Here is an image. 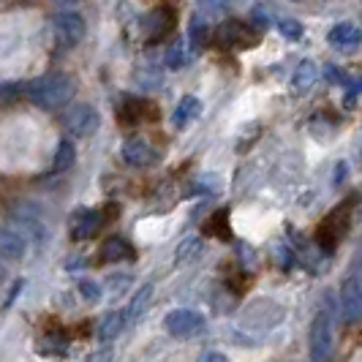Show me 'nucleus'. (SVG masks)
I'll use <instances>...</instances> for the list:
<instances>
[{"label": "nucleus", "instance_id": "obj_12", "mask_svg": "<svg viewBox=\"0 0 362 362\" xmlns=\"http://www.w3.org/2000/svg\"><path fill=\"white\" fill-rule=\"evenodd\" d=\"M316 79H319L316 63L303 60V63L294 69V74H291V90L297 93V95H305V93H310V88L316 85Z\"/></svg>", "mask_w": 362, "mask_h": 362}, {"label": "nucleus", "instance_id": "obj_6", "mask_svg": "<svg viewBox=\"0 0 362 362\" xmlns=\"http://www.w3.org/2000/svg\"><path fill=\"white\" fill-rule=\"evenodd\" d=\"M98 126H101V117H98V112L90 104H76V107L66 112V128H69L71 136L88 139L98 131Z\"/></svg>", "mask_w": 362, "mask_h": 362}, {"label": "nucleus", "instance_id": "obj_13", "mask_svg": "<svg viewBox=\"0 0 362 362\" xmlns=\"http://www.w3.org/2000/svg\"><path fill=\"white\" fill-rule=\"evenodd\" d=\"M150 300H153V286L147 284V286H142V289H139L136 294H134V297H131V303H128L126 313H123L126 325H134V322H139V319H142V313L147 310Z\"/></svg>", "mask_w": 362, "mask_h": 362}, {"label": "nucleus", "instance_id": "obj_21", "mask_svg": "<svg viewBox=\"0 0 362 362\" xmlns=\"http://www.w3.org/2000/svg\"><path fill=\"white\" fill-rule=\"evenodd\" d=\"M199 245H202L199 237H188V240L180 245V251H177V259H180V262H185V259H188V254L194 256L197 251H199Z\"/></svg>", "mask_w": 362, "mask_h": 362}, {"label": "nucleus", "instance_id": "obj_4", "mask_svg": "<svg viewBox=\"0 0 362 362\" xmlns=\"http://www.w3.org/2000/svg\"><path fill=\"white\" fill-rule=\"evenodd\" d=\"M204 316H202L199 310H191V308H177L172 310V313H166V319H163V329L172 335V338H194V335H199L204 332Z\"/></svg>", "mask_w": 362, "mask_h": 362}, {"label": "nucleus", "instance_id": "obj_27", "mask_svg": "<svg viewBox=\"0 0 362 362\" xmlns=\"http://www.w3.org/2000/svg\"><path fill=\"white\" fill-rule=\"evenodd\" d=\"M14 90V88H11V85H6V82H0V98H3V95H8V93Z\"/></svg>", "mask_w": 362, "mask_h": 362}, {"label": "nucleus", "instance_id": "obj_20", "mask_svg": "<svg viewBox=\"0 0 362 362\" xmlns=\"http://www.w3.org/2000/svg\"><path fill=\"white\" fill-rule=\"evenodd\" d=\"M166 63L172 66V69H180L182 63H185V49H182V41H177L169 52H166Z\"/></svg>", "mask_w": 362, "mask_h": 362}, {"label": "nucleus", "instance_id": "obj_5", "mask_svg": "<svg viewBox=\"0 0 362 362\" xmlns=\"http://www.w3.org/2000/svg\"><path fill=\"white\" fill-rule=\"evenodd\" d=\"M11 221H14V232H19L25 240H41V243H44L47 235H49L44 218L38 216V210L36 207H30V204H19V207H14Z\"/></svg>", "mask_w": 362, "mask_h": 362}, {"label": "nucleus", "instance_id": "obj_7", "mask_svg": "<svg viewBox=\"0 0 362 362\" xmlns=\"http://www.w3.org/2000/svg\"><path fill=\"white\" fill-rule=\"evenodd\" d=\"M120 156H123V161L128 166H153V163L158 161L156 147L145 142V139H128V142H123Z\"/></svg>", "mask_w": 362, "mask_h": 362}, {"label": "nucleus", "instance_id": "obj_18", "mask_svg": "<svg viewBox=\"0 0 362 362\" xmlns=\"http://www.w3.org/2000/svg\"><path fill=\"white\" fill-rule=\"evenodd\" d=\"M74 161H76V150H74V142L71 139H63L60 145H57V150H54V172H69L74 166Z\"/></svg>", "mask_w": 362, "mask_h": 362}, {"label": "nucleus", "instance_id": "obj_11", "mask_svg": "<svg viewBox=\"0 0 362 362\" xmlns=\"http://www.w3.org/2000/svg\"><path fill=\"white\" fill-rule=\"evenodd\" d=\"M98 223H101V218L95 210H76L71 218V237L74 240H88L98 232Z\"/></svg>", "mask_w": 362, "mask_h": 362}, {"label": "nucleus", "instance_id": "obj_28", "mask_svg": "<svg viewBox=\"0 0 362 362\" xmlns=\"http://www.w3.org/2000/svg\"><path fill=\"white\" fill-rule=\"evenodd\" d=\"M52 3H60V6H71V3H76V0H52Z\"/></svg>", "mask_w": 362, "mask_h": 362}, {"label": "nucleus", "instance_id": "obj_15", "mask_svg": "<svg viewBox=\"0 0 362 362\" xmlns=\"http://www.w3.org/2000/svg\"><path fill=\"white\" fill-rule=\"evenodd\" d=\"M202 112V104L199 98H194V95H185L180 104H177V109H175V115H172V123L177 128L188 126L191 120H197Z\"/></svg>", "mask_w": 362, "mask_h": 362}, {"label": "nucleus", "instance_id": "obj_10", "mask_svg": "<svg viewBox=\"0 0 362 362\" xmlns=\"http://www.w3.org/2000/svg\"><path fill=\"white\" fill-rule=\"evenodd\" d=\"M28 254V240L14 229H0V259L3 262H19Z\"/></svg>", "mask_w": 362, "mask_h": 362}, {"label": "nucleus", "instance_id": "obj_22", "mask_svg": "<svg viewBox=\"0 0 362 362\" xmlns=\"http://www.w3.org/2000/svg\"><path fill=\"white\" fill-rule=\"evenodd\" d=\"M229 3H232V0H199V6L207 14H221V11H226Z\"/></svg>", "mask_w": 362, "mask_h": 362}, {"label": "nucleus", "instance_id": "obj_19", "mask_svg": "<svg viewBox=\"0 0 362 362\" xmlns=\"http://www.w3.org/2000/svg\"><path fill=\"white\" fill-rule=\"evenodd\" d=\"M278 30L289 38V41H300L303 38V25L297 19H278Z\"/></svg>", "mask_w": 362, "mask_h": 362}, {"label": "nucleus", "instance_id": "obj_2", "mask_svg": "<svg viewBox=\"0 0 362 362\" xmlns=\"http://www.w3.org/2000/svg\"><path fill=\"white\" fill-rule=\"evenodd\" d=\"M332 344V308H325L316 313L310 325V362H329Z\"/></svg>", "mask_w": 362, "mask_h": 362}, {"label": "nucleus", "instance_id": "obj_17", "mask_svg": "<svg viewBox=\"0 0 362 362\" xmlns=\"http://www.w3.org/2000/svg\"><path fill=\"white\" fill-rule=\"evenodd\" d=\"M123 327H126L123 313H120V310H112V313H107V316L101 319V325H98V338H101V341H115V338L123 332Z\"/></svg>", "mask_w": 362, "mask_h": 362}, {"label": "nucleus", "instance_id": "obj_9", "mask_svg": "<svg viewBox=\"0 0 362 362\" xmlns=\"http://www.w3.org/2000/svg\"><path fill=\"white\" fill-rule=\"evenodd\" d=\"M360 308H362V294H360V278L351 275L344 284V291H341V310H344V319L357 325L360 322Z\"/></svg>", "mask_w": 362, "mask_h": 362}, {"label": "nucleus", "instance_id": "obj_25", "mask_svg": "<svg viewBox=\"0 0 362 362\" xmlns=\"http://www.w3.org/2000/svg\"><path fill=\"white\" fill-rule=\"evenodd\" d=\"M199 362H229V357L221 354V351H204L199 357Z\"/></svg>", "mask_w": 362, "mask_h": 362}, {"label": "nucleus", "instance_id": "obj_1", "mask_svg": "<svg viewBox=\"0 0 362 362\" xmlns=\"http://www.w3.org/2000/svg\"><path fill=\"white\" fill-rule=\"evenodd\" d=\"M25 93L41 109H60L74 98V79L69 74H47L33 79Z\"/></svg>", "mask_w": 362, "mask_h": 362}, {"label": "nucleus", "instance_id": "obj_3", "mask_svg": "<svg viewBox=\"0 0 362 362\" xmlns=\"http://www.w3.org/2000/svg\"><path fill=\"white\" fill-rule=\"evenodd\" d=\"M52 36L60 49H74L85 38V19L76 11H60L52 17Z\"/></svg>", "mask_w": 362, "mask_h": 362}, {"label": "nucleus", "instance_id": "obj_23", "mask_svg": "<svg viewBox=\"0 0 362 362\" xmlns=\"http://www.w3.org/2000/svg\"><path fill=\"white\" fill-rule=\"evenodd\" d=\"M79 294H82V297H88L90 303H95V300L101 297V291H98V286H95L93 281H82V284H79Z\"/></svg>", "mask_w": 362, "mask_h": 362}, {"label": "nucleus", "instance_id": "obj_16", "mask_svg": "<svg viewBox=\"0 0 362 362\" xmlns=\"http://www.w3.org/2000/svg\"><path fill=\"white\" fill-rule=\"evenodd\" d=\"M101 256L107 259V262H131L134 259V248L128 245L123 237H112L104 243V248H101Z\"/></svg>", "mask_w": 362, "mask_h": 362}, {"label": "nucleus", "instance_id": "obj_8", "mask_svg": "<svg viewBox=\"0 0 362 362\" xmlns=\"http://www.w3.org/2000/svg\"><path fill=\"white\" fill-rule=\"evenodd\" d=\"M329 47L332 49H338V52H354L357 47H360L362 41V33L357 25H351V22H341V25H335L332 30H329Z\"/></svg>", "mask_w": 362, "mask_h": 362}, {"label": "nucleus", "instance_id": "obj_26", "mask_svg": "<svg viewBox=\"0 0 362 362\" xmlns=\"http://www.w3.org/2000/svg\"><path fill=\"white\" fill-rule=\"evenodd\" d=\"M88 362H112V351H109V349H98L95 354H90Z\"/></svg>", "mask_w": 362, "mask_h": 362}, {"label": "nucleus", "instance_id": "obj_24", "mask_svg": "<svg viewBox=\"0 0 362 362\" xmlns=\"http://www.w3.org/2000/svg\"><path fill=\"white\" fill-rule=\"evenodd\" d=\"M204 33H207L204 22H202V19H197V22L191 25V41H194V44H202V41H204Z\"/></svg>", "mask_w": 362, "mask_h": 362}, {"label": "nucleus", "instance_id": "obj_14", "mask_svg": "<svg viewBox=\"0 0 362 362\" xmlns=\"http://www.w3.org/2000/svg\"><path fill=\"white\" fill-rule=\"evenodd\" d=\"M172 11L169 8H156V11H150V17H147V22H145V30H147V36L150 38H161L169 28H172Z\"/></svg>", "mask_w": 362, "mask_h": 362}]
</instances>
